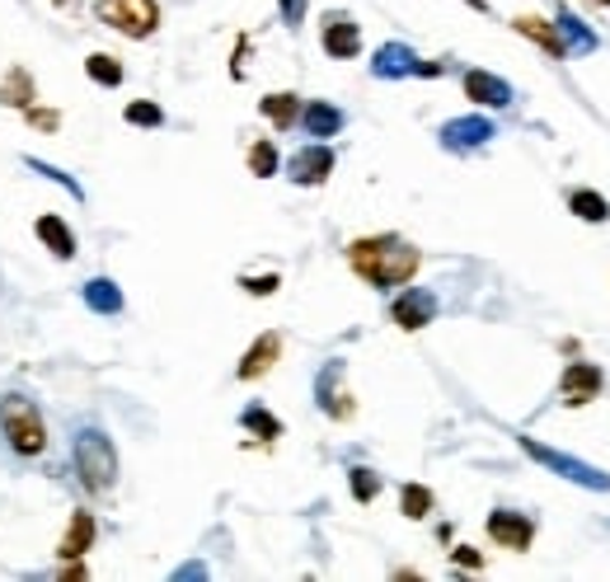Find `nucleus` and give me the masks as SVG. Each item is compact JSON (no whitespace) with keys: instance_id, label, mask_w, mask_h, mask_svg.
I'll return each mask as SVG.
<instances>
[{"instance_id":"obj_1","label":"nucleus","mask_w":610,"mask_h":582,"mask_svg":"<svg viewBox=\"0 0 610 582\" xmlns=\"http://www.w3.org/2000/svg\"><path fill=\"white\" fill-rule=\"evenodd\" d=\"M348 263L357 268V277L371 282V287L395 292V287H409V277L419 273L423 253L409 240H399V235H362V240L348 245Z\"/></svg>"},{"instance_id":"obj_2","label":"nucleus","mask_w":610,"mask_h":582,"mask_svg":"<svg viewBox=\"0 0 610 582\" xmlns=\"http://www.w3.org/2000/svg\"><path fill=\"white\" fill-rule=\"evenodd\" d=\"M76 474L89 494H109L117 480V451L109 442V432L99 428H80L76 432Z\"/></svg>"},{"instance_id":"obj_3","label":"nucleus","mask_w":610,"mask_h":582,"mask_svg":"<svg viewBox=\"0 0 610 582\" xmlns=\"http://www.w3.org/2000/svg\"><path fill=\"white\" fill-rule=\"evenodd\" d=\"M0 432H5V442L20 456H38L42 446H48L42 413H38L34 399H24V395H5V399H0Z\"/></svg>"},{"instance_id":"obj_4","label":"nucleus","mask_w":610,"mask_h":582,"mask_svg":"<svg viewBox=\"0 0 610 582\" xmlns=\"http://www.w3.org/2000/svg\"><path fill=\"white\" fill-rule=\"evenodd\" d=\"M522 442V451L531 460H540L545 470H555L563 474V480H573V484H583V488H597V494H610V474L597 470V466H587V460H577L569 451H555V446H545V442H535V437H516Z\"/></svg>"},{"instance_id":"obj_5","label":"nucleus","mask_w":610,"mask_h":582,"mask_svg":"<svg viewBox=\"0 0 610 582\" xmlns=\"http://www.w3.org/2000/svg\"><path fill=\"white\" fill-rule=\"evenodd\" d=\"M99 24L117 28L123 38H151L160 24V5L155 0H95Z\"/></svg>"},{"instance_id":"obj_6","label":"nucleus","mask_w":610,"mask_h":582,"mask_svg":"<svg viewBox=\"0 0 610 582\" xmlns=\"http://www.w3.org/2000/svg\"><path fill=\"white\" fill-rule=\"evenodd\" d=\"M390 320L399 324V330H409V334H419L427 330V324L437 320V296L433 292H423V287H404L390 301Z\"/></svg>"},{"instance_id":"obj_7","label":"nucleus","mask_w":610,"mask_h":582,"mask_svg":"<svg viewBox=\"0 0 610 582\" xmlns=\"http://www.w3.org/2000/svg\"><path fill=\"white\" fill-rule=\"evenodd\" d=\"M315 405L329 413V418H338V423H348V418L357 413V405H352V395L344 391V362H324V371L315 376Z\"/></svg>"},{"instance_id":"obj_8","label":"nucleus","mask_w":610,"mask_h":582,"mask_svg":"<svg viewBox=\"0 0 610 582\" xmlns=\"http://www.w3.org/2000/svg\"><path fill=\"white\" fill-rule=\"evenodd\" d=\"M441 146L451 156H470V151H480V146H488L498 137L494 132V123H488V117H451V123H441Z\"/></svg>"},{"instance_id":"obj_9","label":"nucleus","mask_w":610,"mask_h":582,"mask_svg":"<svg viewBox=\"0 0 610 582\" xmlns=\"http://www.w3.org/2000/svg\"><path fill=\"white\" fill-rule=\"evenodd\" d=\"M601 385H606V376H601L597 362H569L563 367V376H559V391H563V405L569 409L592 405V399L601 395Z\"/></svg>"},{"instance_id":"obj_10","label":"nucleus","mask_w":610,"mask_h":582,"mask_svg":"<svg viewBox=\"0 0 610 582\" xmlns=\"http://www.w3.org/2000/svg\"><path fill=\"white\" fill-rule=\"evenodd\" d=\"M329 174H334V151H329L324 141L306 146V151H296V156L287 160V178H291L296 188H320Z\"/></svg>"},{"instance_id":"obj_11","label":"nucleus","mask_w":610,"mask_h":582,"mask_svg":"<svg viewBox=\"0 0 610 582\" xmlns=\"http://www.w3.org/2000/svg\"><path fill=\"white\" fill-rule=\"evenodd\" d=\"M488 535H494L502 549L526 555L531 541H535V521L526 512H512V507H498V512H488Z\"/></svg>"},{"instance_id":"obj_12","label":"nucleus","mask_w":610,"mask_h":582,"mask_svg":"<svg viewBox=\"0 0 610 582\" xmlns=\"http://www.w3.org/2000/svg\"><path fill=\"white\" fill-rule=\"evenodd\" d=\"M320 42H324V52H329L334 62H348V57L362 52V28H357V20H348V14H329Z\"/></svg>"},{"instance_id":"obj_13","label":"nucleus","mask_w":610,"mask_h":582,"mask_svg":"<svg viewBox=\"0 0 610 582\" xmlns=\"http://www.w3.org/2000/svg\"><path fill=\"white\" fill-rule=\"evenodd\" d=\"M413 66H419V52L409 42H381L376 57H371V76L376 81H404L413 76Z\"/></svg>"},{"instance_id":"obj_14","label":"nucleus","mask_w":610,"mask_h":582,"mask_svg":"<svg viewBox=\"0 0 610 582\" xmlns=\"http://www.w3.org/2000/svg\"><path fill=\"white\" fill-rule=\"evenodd\" d=\"M465 95L474 103H484V109H508L516 99V89L502 76H494V71H465Z\"/></svg>"},{"instance_id":"obj_15","label":"nucleus","mask_w":610,"mask_h":582,"mask_svg":"<svg viewBox=\"0 0 610 582\" xmlns=\"http://www.w3.org/2000/svg\"><path fill=\"white\" fill-rule=\"evenodd\" d=\"M555 28H559V38H563V52L569 57H587V52H597L601 48V38L592 34V28L577 20V14L569 10V5H559V14H555Z\"/></svg>"},{"instance_id":"obj_16","label":"nucleus","mask_w":610,"mask_h":582,"mask_svg":"<svg viewBox=\"0 0 610 582\" xmlns=\"http://www.w3.org/2000/svg\"><path fill=\"white\" fill-rule=\"evenodd\" d=\"M277 357H282V334H259L254 348H249V352L240 357L235 376H240V381H259V376H267V371H273Z\"/></svg>"},{"instance_id":"obj_17","label":"nucleus","mask_w":610,"mask_h":582,"mask_svg":"<svg viewBox=\"0 0 610 582\" xmlns=\"http://www.w3.org/2000/svg\"><path fill=\"white\" fill-rule=\"evenodd\" d=\"M344 109H334V103H324V99H315V103H306L301 109V127L310 132L315 141H324V137H338L344 132Z\"/></svg>"},{"instance_id":"obj_18","label":"nucleus","mask_w":610,"mask_h":582,"mask_svg":"<svg viewBox=\"0 0 610 582\" xmlns=\"http://www.w3.org/2000/svg\"><path fill=\"white\" fill-rule=\"evenodd\" d=\"M512 28H516V34H522V38L540 42V48H545L549 57H559V62H563V57H569V52H563V38H559V28L549 24V20H540V14H516V20H512Z\"/></svg>"},{"instance_id":"obj_19","label":"nucleus","mask_w":610,"mask_h":582,"mask_svg":"<svg viewBox=\"0 0 610 582\" xmlns=\"http://www.w3.org/2000/svg\"><path fill=\"white\" fill-rule=\"evenodd\" d=\"M259 113H263L277 132H287V127H296V117H301V99H296L291 89H277V95H263V99H259Z\"/></svg>"},{"instance_id":"obj_20","label":"nucleus","mask_w":610,"mask_h":582,"mask_svg":"<svg viewBox=\"0 0 610 582\" xmlns=\"http://www.w3.org/2000/svg\"><path fill=\"white\" fill-rule=\"evenodd\" d=\"M85 306L95 315H123V292H117L113 277H89L85 282Z\"/></svg>"},{"instance_id":"obj_21","label":"nucleus","mask_w":610,"mask_h":582,"mask_svg":"<svg viewBox=\"0 0 610 582\" xmlns=\"http://www.w3.org/2000/svg\"><path fill=\"white\" fill-rule=\"evenodd\" d=\"M34 231H38V240L57 253V259H76V235H71V226L62 216H38Z\"/></svg>"},{"instance_id":"obj_22","label":"nucleus","mask_w":610,"mask_h":582,"mask_svg":"<svg viewBox=\"0 0 610 582\" xmlns=\"http://www.w3.org/2000/svg\"><path fill=\"white\" fill-rule=\"evenodd\" d=\"M0 103L5 109H34V76L24 66H10L5 81H0Z\"/></svg>"},{"instance_id":"obj_23","label":"nucleus","mask_w":610,"mask_h":582,"mask_svg":"<svg viewBox=\"0 0 610 582\" xmlns=\"http://www.w3.org/2000/svg\"><path fill=\"white\" fill-rule=\"evenodd\" d=\"M569 212L577 221H592V226H606V221H610V202L601 198L597 188H573L569 193Z\"/></svg>"},{"instance_id":"obj_24","label":"nucleus","mask_w":610,"mask_h":582,"mask_svg":"<svg viewBox=\"0 0 610 582\" xmlns=\"http://www.w3.org/2000/svg\"><path fill=\"white\" fill-rule=\"evenodd\" d=\"M95 517L89 512H76L71 517V531H66V541H62V549H57V555H66V559H80L89 545H95Z\"/></svg>"},{"instance_id":"obj_25","label":"nucleus","mask_w":610,"mask_h":582,"mask_svg":"<svg viewBox=\"0 0 610 582\" xmlns=\"http://www.w3.org/2000/svg\"><path fill=\"white\" fill-rule=\"evenodd\" d=\"M85 76L95 81V85L117 89V85H123V62H117V57H109V52H89V57H85Z\"/></svg>"},{"instance_id":"obj_26","label":"nucleus","mask_w":610,"mask_h":582,"mask_svg":"<svg viewBox=\"0 0 610 582\" xmlns=\"http://www.w3.org/2000/svg\"><path fill=\"white\" fill-rule=\"evenodd\" d=\"M433 488H427V484H404V488H399V507H404V517L409 521H423L427 512H433Z\"/></svg>"},{"instance_id":"obj_27","label":"nucleus","mask_w":610,"mask_h":582,"mask_svg":"<svg viewBox=\"0 0 610 582\" xmlns=\"http://www.w3.org/2000/svg\"><path fill=\"white\" fill-rule=\"evenodd\" d=\"M240 428H245V432H254V437H263V442L282 437V423H277V418L267 413L263 405H249V409L240 413Z\"/></svg>"},{"instance_id":"obj_28","label":"nucleus","mask_w":610,"mask_h":582,"mask_svg":"<svg viewBox=\"0 0 610 582\" xmlns=\"http://www.w3.org/2000/svg\"><path fill=\"white\" fill-rule=\"evenodd\" d=\"M348 484H352V498L357 503H376V494H381V474L366 470V466H352L348 470Z\"/></svg>"},{"instance_id":"obj_29","label":"nucleus","mask_w":610,"mask_h":582,"mask_svg":"<svg viewBox=\"0 0 610 582\" xmlns=\"http://www.w3.org/2000/svg\"><path fill=\"white\" fill-rule=\"evenodd\" d=\"M123 117H127L132 127H160V123H165V109L151 103V99H132L127 109H123Z\"/></svg>"},{"instance_id":"obj_30","label":"nucleus","mask_w":610,"mask_h":582,"mask_svg":"<svg viewBox=\"0 0 610 582\" xmlns=\"http://www.w3.org/2000/svg\"><path fill=\"white\" fill-rule=\"evenodd\" d=\"M249 170H254L259 178H273L277 174V146L273 141H254V146H249Z\"/></svg>"},{"instance_id":"obj_31","label":"nucleus","mask_w":610,"mask_h":582,"mask_svg":"<svg viewBox=\"0 0 610 582\" xmlns=\"http://www.w3.org/2000/svg\"><path fill=\"white\" fill-rule=\"evenodd\" d=\"M24 165H28V170H38V174H48V178H57V184H62V188L71 193V198H85V188H80V184H76V178H71L66 170H57V165H48V160H38V156H28Z\"/></svg>"},{"instance_id":"obj_32","label":"nucleus","mask_w":610,"mask_h":582,"mask_svg":"<svg viewBox=\"0 0 610 582\" xmlns=\"http://www.w3.org/2000/svg\"><path fill=\"white\" fill-rule=\"evenodd\" d=\"M277 14L287 28H301L306 24V0H277Z\"/></svg>"},{"instance_id":"obj_33","label":"nucleus","mask_w":610,"mask_h":582,"mask_svg":"<svg viewBox=\"0 0 610 582\" xmlns=\"http://www.w3.org/2000/svg\"><path fill=\"white\" fill-rule=\"evenodd\" d=\"M240 287H245L249 296H273V292L282 287V277H277V273H267V277H240Z\"/></svg>"},{"instance_id":"obj_34","label":"nucleus","mask_w":610,"mask_h":582,"mask_svg":"<svg viewBox=\"0 0 610 582\" xmlns=\"http://www.w3.org/2000/svg\"><path fill=\"white\" fill-rule=\"evenodd\" d=\"M28 113V123H34L38 132H57V127H62V113H57V109H24Z\"/></svg>"},{"instance_id":"obj_35","label":"nucleus","mask_w":610,"mask_h":582,"mask_svg":"<svg viewBox=\"0 0 610 582\" xmlns=\"http://www.w3.org/2000/svg\"><path fill=\"white\" fill-rule=\"evenodd\" d=\"M245 57H249V38L235 42V62H231V81H245Z\"/></svg>"},{"instance_id":"obj_36","label":"nucleus","mask_w":610,"mask_h":582,"mask_svg":"<svg viewBox=\"0 0 610 582\" xmlns=\"http://www.w3.org/2000/svg\"><path fill=\"white\" fill-rule=\"evenodd\" d=\"M456 564H465V569H480V564H484V559H480V549H470V545H460V549H456Z\"/></svg>"},{"instance_id":"obj_37","label":"nucleus","mask_w":610,"mask_h":582,"mask_svg":"<svg viewBox=\"0 0 610 582\" xmlns=\"http://www.w3.org/2000/svg\"><path fill=\"white\" fill-rule=\"evenodd\" d=\"M470 10H480V14H488V0H465Z\"/></svg>"},{"instance_id":"obj_38","label":"nucleus","mask_w":610,"mask_h":582,"mask_svg":"<svg viewBox=\"0 0 610 582\" xmlns=\"http://www.w3.org/2000/svg\"><path fill=\"white\" fill-rule=\"evenodd\" d=\"M587 5H610V0H587Z\"/></svg>"}]
</instances>
